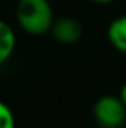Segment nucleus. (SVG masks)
<instances>
[{
  "label": "nucleus",
  "instance_id": "f257e3e1",
  "mask_svg": "<svg viewBox=\"0 0 126 128\" xmlns=\"http://www.w3.org/2000/svg\"><path fill=\"white\" fill-rule=\"evenodd\" d=\"M15 16L19 28L31 36L49 33L55 20L49 0H18Z\"/></svg>",
  "mask_w": 126,
  "mask_h": 128
},
{
  "label": "nucleus",
  "instance_id": "f03ea898",
  "mask_svg": "<svg viewBox=\"0 0 126 128\" xmlns=\"http://www.w3.org/2000/svg\"><path fill=\"white\" fill-rule=\"evenodd\" d=\"M94 116L102 128H120L126 121V107L117 96H102L95 103Z\"/></svg>",
  "mask_w": 126,
  "mask_h": 128
},
{
  "label": "nucleus",
  "instance_id": "7ed1b4c3",
  "mask_svg": "<svg viewBox=\"0 0 126 128\" xmlns=\"http://www.w3.org/2000/svg\"><path fill=\"white\" fill-rule=\"evenodd\" d=\"M54 39L63 45H73L76 42L80 40L82 34H83V28L82 24L73 18V16H61L58 20H54L51 30Z\"/></svg>",
  "mask_w": 126,
  "mask_h": 128
},
{
  "label": "nucleus",
  "instance_id": "20e7f679",
  "mask_svg": "<svg viewBox=\"0 0 126 128\" xmlns=\"http://www.w3.org/2000/svg\"><path fill=\"white\" fill-rule=\"evenodd\" d=\"M107 37L116 51L126 54V15H120L110 22Z\"/></svg>",
  "mask_w": 126,
  "mask_h": 128
},
{
  "label": "nucleus",
  "instance_id": "39448f33",
  "mask_svg": "<svg viewBox=\"0 0 126 128\" xmlns=\"http://www.w3.org/2000/svg\"><path fill=\"white\" fill-rule=\"evenodd\" d=\"M15 46H16V36L13 28L6 21L0 20V66L12 57Z\"/></svg>",
  "mask_w": 126,
  "mask_h": 128
},
{
  "label": "nucleus",
  "instance_id": "423d86ee",
  "mask_svg": "<svg viewBox=\"0 0 126 128\" xmlns=\"http://www.w3.org/2000/svg\"><path fill=\"white\" fill-rule=\"evenodd\" d=\"M15 115L10 107L0 100V128H15Z\"/></svg>",
  "mask_w": 126,
  "mask_h": 128
},
{
  "label": "nucleus",
  "instance_id": "0eeeda50",
  "mask_svg": "<svg viewBox=\"0 0 126 128\" xmlns=\"http://www.w3.org/2000/svg\"><path fill=\"white\" fill-rule=\"evenodd\" d=\"M119 98L122 100V103L125 104L126 107V82L122 85V88H120V92H119Z\"/></svg>",
  "mask_w": 126,
  "mask_h": 128
},
{
  "label": "nucleus",
  "instance_id": "6e6552de",
  "mask_svg": "<svg viewBox=\"0 0 126 128\" xmlns=\"http://www.w3.org/2000/svg\"><path fill=\"white\" fill-rule=\"evenodd\" d=\"M91 2H94L96 4H108V3H113L114 0H91Z\"/></svg>",
  "mask_w": 126,
  "mask_h": 128
}]
</instances>
